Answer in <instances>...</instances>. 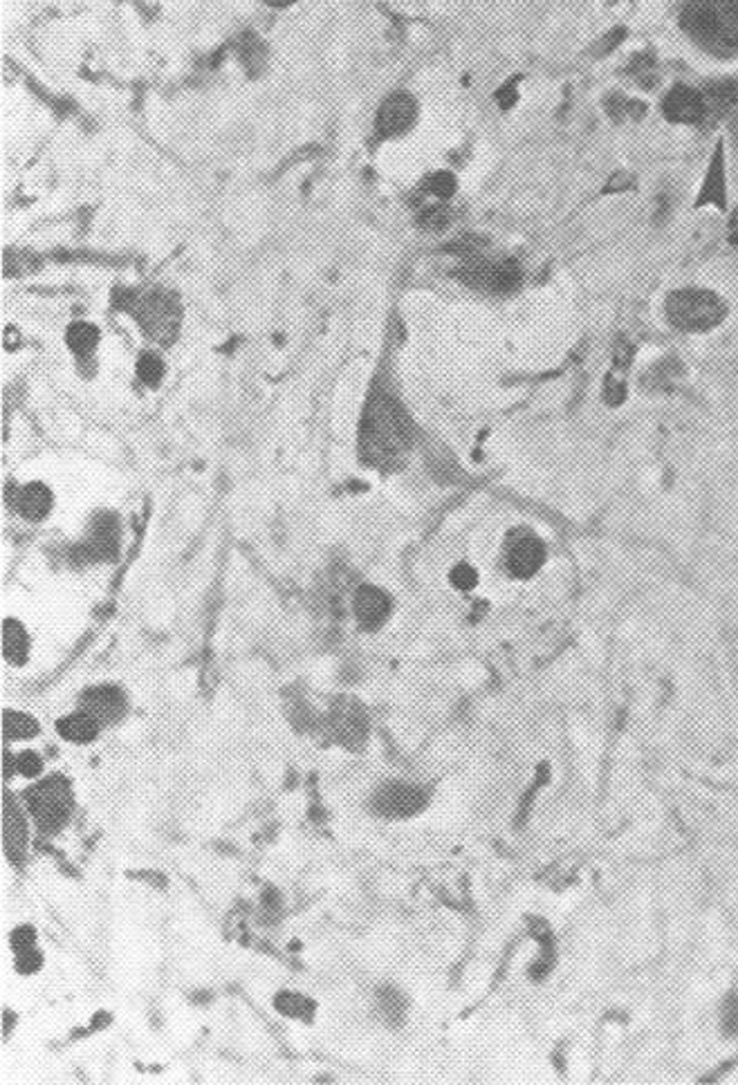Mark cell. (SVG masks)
Returning a JSON list of instances; mask_svg holds the SVG:
<instances>
[{"instance_id":"cell-15","label":"cell","mask_w":738,"mask_h":1085,"mask_svg":"<svg viewBox=\"0 0 738 1085\" xmlns=\"http://www.w3.org/2000/svg\"><path fill=\"white\" fill-rule=\"evenodd\" d=\"M359 626L364 630H377L386 624L391 615V597L375 586H362L355 592L353 601Z\"/></svg>"},{"instance_id":"cell-34","label":"cell","mask_w":738,"mask_h":1085,"mask_svg":"<svg viewBox=\"0 0 738 1085\" xmlns=\"http://www.w3.org/2000/svg\"><path fill=\"white\" fill-rule=\"evenodd\" d=\"M449 579H451V583H454V588L467 592V590H474V588H476L478 574H476V570H474L469 563H458L456 568L451 570V577H449Z\"/></svg>"},{"instance_id":"cell-2","label":"cell","mask_w":738,"mask_h":1085,"mask_svg":"<svg viewBox=\"0 0 738 1085\" xmlns=\"http://www.w3.org/2000/svg\"><path fill=\"white\" fill-rule=\"evenodd\" d=\"M680 30L718 59L738 57V0H685Z\"/></svg>"},{"instance_id":"cell-32","label":"cell","mask_w":738,"mask_h":1085,"mask_svg":"<svg viewBox=\"0 0 738 1085\" xmlns=\"http://www.w3.org/2000/svg\"><path fill=\"white\" fill-rule=\"evenodd\" d=\"M718 1016H721L723 1034L730 1038L738 1036V991H732V994L725 996L721 1009H718Z\"/></svg>"},{"instance_id":"cell-41","label":"cell","mask_w":738,"mask_h":1085,"mask_svg":"<svg viewBox=\"0 0 738 1085\" xmlns=\"http://www.w3.org/2000/svg\"><path fill=\"white\" fill-rule=\"evenodd\" d=\"M263 3H265V5H270V7H276V9H283V7L294 5V3H297V0H263Z\"/></svg>"},{"instance_id":"cell-16","label":"cell","mask_w":738,"mask_h":1085,"mask_svg":"<svg viewBox=\"0 0 738 1085\" xmlns=\"http://www.w3.org/2000/svg\"><path fill=\"white\" fill-rule=\"evenodd\" d=\"M3 834H5V852L7 859L14 866L23 864L25 859V846H27V828L23 812L18 808L12 796H5V814H3Z\"/></svg>"},{"instance_id":"cell-9","label":"cell","mask_w":738,"mask_h":1085,"mask_svg":"<svg viewBox=\"0 0 738 1085\" xmlns=\"http://www.w3.org/2000/svg\"><path fill=\"white\" fill-rule=\"evenodd\" d=\"M418 101L409 92H393L386 97L375 115V137L380 142L407 135L418 122Z\"/></svg>"},{"instance_id":"cell-33","label":"cell","mask_w":738,"mask_h":1085,"mask_svg":"<svg viewBox=\"0 0 738 1085\" xmlns=\"http://www.w3.org/2000/svg\"><path fill=\"white\" fill-rule=\"evenodd\" d=\"M16 772L25 778H36L43 772V760L36 751H21L16 756Z\"/></svg>"},{"instance_id":"cell-13","label":"cell","mask_w":738,"mask_h":1085,"mask_svg":"<svg viewBox=\"0 0 738 1085\" xmlns=\"http://www.w3.org/2000/svg\"><path fill=\"white\" fill-rule=\"evenodd\" d=\"M119 547V527L115 516L101 514L90 523L86 541L79 547V556L86 561L113 559Z\"/></svg>"},{"instance_id":"cell-21","label":"cell","mask_w":738,"mask_h":1085,"mask_svg":"<svg viewBox=\"0 0 738 1085\" xmlns=\"http://www.w3.org/2000/svg\"><path fill=\"white\" fill-rule=\"evenodd\" d=\"M682 377H685V368L680 361L676 357H664L644 375V386L656 393H669L680 384Z\"/></svg>"},{"instance_id":"cell-14","label":"cell","mask_w":738,"mask_h":1085,"mask_svg":"<svg viewBox=\"0 0 738 1085\" xmlns=\"http://www.w3.org/2000/svg\"><path fill=\"white\" fill-rule=\"evenodd\" d=\"M696 207H716L725 211L727 209V166H725V144L723 139L716 144L712 160H709L707 173L700 184Z\"/></svg>"},{"instance_id":"cell-4","label":"cell","mask_w":738,"mask_h":1085,"mask_svg":"<svg viewBox=\"0 0 738 1085\" xmlns=\"http://www.w3.org/2000/svg\"><path fill=\"white\" fill-rule=\"evenodd\" d=\"M122 308L133 314L135 321L140 323V328L151 339L160 343H171L178 337L182 310L180 303L175 301V296H171L169 292H128Z\"/></svg>"},{"instance_id":"cell-26","label":"cell","mask_w":738,"mask_h":1085,"mask_svg":"<svg viewBox=\"0 0 738 1085\" xmlns=\"http://www.w3.org/2000/svg\"><path fill=\"white\" fill-rule=\"evenodd\" d=\"M604 108L608 117L615 119V122H626V119L638 122V119H642L644 113H647V106H644L642 101L629 99L624 95H608L604 101Z\"/></svg>"},{"instance_id":"cell-35","label":"cell","mask_w":738,"mask_h":1085,"mask_svg":"<svg viewBox=\"0 0 738 1085\" xmlns=\"http://www.w3.org/2000/svg\"><path fill=\"white\" fill-rule=\"evenodd\" d=\"M36 947V933L32 926H18V929L12 933V949L14 953H23V951H30Z\"/></svg>"},{"instance_id":"cell-7","label":"cell","mask_w":738,"mask_h":1085,"mask_svg":"<svg viewBox=\"0 0 738 1085\" xmlns=\"http://www.w3.org/2000/svg\"><path fill=\"white\" fill-rule=\"evenodd\" d=\"M429 803V792L422 785L391 781L377 787L373 794V810L384 819H409L420 814Z\"/></svg>"},{"instance_id":"cell-24","label":"cell","mask_w":738,"mask_h":1085,"mask_svg":"<svg viewBox=\"0 0 738 1085\" xmlns=\"http://www.w3.org/2000/svg\"><path fill=\"white\" fill-rule=\"evenodd\" d=\"M377 1007H380V1016L386 1023L398 1027L404 1020V1012H407V1000L395 987L384 985L377 991Z\"/></svg>"},{"instance_id":"cell-11","label":"cell","mask_w":738,"mask_h":1085,"mask_svg":"<svg viewBox=\"0 0 738 1085\" xmlns=\"http://www.w3.org/2000/svg\"><path fill=\"white\" fill-rule=\"evenodd\" d=\"M328 727L330 736L335 738L341 747L359 749L366 743L368 718L362 704L355 700H337L332 704L328 713Z\"/></svg>"},{"instance_id":"cell-23","label":"cell","mask_w":738,"mask_h":1085,"mask_svg":"<svg viewBox=\"0 0 738 1085\" xmlns=\"http://www.w3.org/2000/svg\"><path fill=\"white\" fill-rule=\"evenodd\" d=\"M66 341H68V348L75 352L77 357H88L95 352L99 343V328L86 321L72 323L66 332Z\"/></svg>"},{"instance_id":"cell-12","label":"cell","mask_w":738,"mask_h":1085,"mask_svg":"<svg viewBox=\"0 0 738 1085\" xmlns=\"http://www.w3.org/2000/svg\"><path fill=\"white\" fill-rule=\"evenodd\" d=\"M79 709L90 713L101 727L115 725V722H119L126 716L128 698L119 686H113V684L92 686V689H88L81 695Z\"/></svg>"},{"instance_id":"cell-40","label":"cell","mask_w":738,"mask_h":1085,"mask_svg":"<svg viewBox=\"0 0 738 1085\" xmlns=\"http://www.w3.org/2000/svg\"><path fill=\"white\" fill-rule=\"evenodd\" d=\"M727 128H730V135L734 137V142L738 144V108H734L730 115H727Z\"/></svg>"},{"instance_id":"cell-38","label":"cell","mask_w":738,"mask_h":1085,"mask_svg":"<svg viewBox=\"0 0 738 1085\" xmlns=\"http://www.w3.org/2000/svg\"><path fill=\"white\" fill-rule=\"evenodd\" d=\"M624 34H626V30H624V27H620V30H613V32H608V34L604 36V39H602V41H599V52H602V54H599V57H606V54H608V52H611V50H615V48H617V45H620V43L624 41Z\"/></svg>"},{"instance_id":"cell-1","label":"cell","mask_w":738,"mask_h":1085,"mask_svg":"<svg viewBox=\"0 0 738 1085\" xmlns=\"http://www.w3.org/2000/svg\"><path fill=\"white\" fill-rule=\"evenodd\" d=\"M411 438V420L400 402L384 388L373 391L359 424V451L368 465H398L411 447Z\"/></svg>"},{"instance_id":"cell-19","label":"cell","mask_w":738,"mask_h":1085,"mask_svg":"<svg viewBox=\"0 0 738 1085\" xmlns=\"http://www.w3.org/2000/svg\"><path fill=\"white\" fill-rule=\"evenodd\" d=\"M703 95L709 106V117H727L738 108V79H714L707 81Z\"/></svg>"},{"instance_id":"cell-31","label":"cell","mask_w":738,"mask_h":1085,"mask_svg":"<svg viewBox=\"0 0 738 1085\" xmlns=\"http://www.w3.org/2000/svg\"><path fill=\"white\" fill-rule=\"evenodd\" d=\"M521 81H523V74H514V77L507 79L505 83H501L498 86V90L494 92V99L496 104L501 110H512L516 104H519L521 99Z\"/></svg>"},{"instance_id":"cell-37","label":"cell","mask_w":738,"mask_h":1085,"mask_svg":"<svg viewBox=\"0 0 738 1085\" xmlns=\"http://www.w3.org/2000/svg\"><path fill=\"white\" fill-rule=\"evenodd\" d=\"M41 962H43L41 951L36 949V947L30 949V951H23V953H18V955H16V969H18V973H34V971H39V969H41Z\"/></svg>"},{"instance_id":"cell-30","label":"cell","mask_w":738,"mask_h":1085,"mask_svg":"<svg viewBox=\"0 0 738 1085\" xmlns=\"http://www.w3.org/2000/svg\"><path fill=\"white\" fill-rule=\"evenodd\" d=\"M137 375L146 386H158L164 377V361L155 352H142L137 359Z\"/></svg>"},{"instance_id":"cell-20","label":"cell","mask_w":738,"mask_h":1085,"mask_svg":"<svg viewBox=\"0 0 738 1085\" xmlns=\"http://www.w3.org/2000/svg\"><path fill=\"white\" fill-rule=\"evenodd\" d=\"M99 729L101 725L99 722L90 716V713L86 711H77V713H70V716H63L57 720V731L59 736L63 740H68V743H75V745H88L92 743L99 736Z\"/></svg>"},{"instance_id":"cell-28","label":"cell","mask_w":738,"mask_h":1085,"mask_svg":"<svg viewBox=\"0 0 738 1085\" xmlns=\"http://www.w3.org/2000/svg\"><path fill=\"white\" fill-rule=\"evenodd\" d=\"M422 189L424 193H427V198H436L440 202H445L456 193V178L447 171H438L424 180Z\"/></svg>"},{"instance_id":"cell-25","label":"cell","mask_w":738,"mask_h":1085,"mask_svg":"<svg viewBox=\"0 0 738 1085\" xmlns=\"http://www.w3.org/2000/svg\"><path fill=\"white\" fill-rule=\"evenodd\" d=\"M274 1007H276V1012L283 1014L285 1018L310 1020L312 1014H315V1003L308 1000L306 996L294 994V991H281V994H276Z\"/></svg>"},{"instance_id":"cell-18","label":"cell","mask_w":738,"mask_h":1085,"mask_svg":"<svg viewBox=\"0 0 738 1085\" xmlns=\"http://www.w3.org/2000/svg\"><path fill=\"white\" fill-rule=\"evenodd\" d=\"M14 507L18 514L27 518V521H32V523L43 521L52 509V491L45 485H41V482H30V485L18 489V494L14 498Z\"/></svg>"},{"instance_id":"cell-17","label":"cell","mask_w":738,"mask_h":1085,"mask_svg":"<svg viewBox=\"0 0 738 1085\" xmlns=\"http://www.w3.org/2000/svg\"><path fill=\"white\" fill-rule=\"evenodd\" d=\"M633 361V346L629 341L620 339L615 343L613 352V370L606 377L604 400L608 406H620L626 400V373H629Z\"/></svg>"},{"instance_id":"cell-8","label":"cell","mask_w":738,"mask_h":1085,"mask_svg":"<svg viewBox=\"0 0 738 1085\" xmlns=\"http://www.w3.org/2000/svg\"><path fill=\"white\" fill-rule=\"evenodd\" d=\"M505 554V568L516 579H530L541 570L543 561H546V547H543L541 539L528 527H514V530L505 536L503 545Z\"/></svg>"},{"instance_id":"cell-6","label":"cell","mask_w":738,"mask_h":1085,"mask_svg":"<svg viewBox=\"0 0 738 1085\" xmlns=\"http://www.w3.org/2000/svg\"><path fill=\"white\" fill-rule=\"evenodd\" d=\"M456 276L474 290L505 294L521 283V267L510 258H487L472 254L465 258L463 265L456 267Z\"/></svg>"},{"instance_id":"cell-3","label":"cell","mask_w":738,"mask_h":1085,"mask_svg":"<svg viewBox=\"0 0 738 1085\" xmlns=\"http://www.w3.org/2000/svg\"><path fill=\"white\" fill-rule=\"evenodd\" d=\"M727 301L707 287H680L664 299V317L680 332H709L727 319Z\"/></svg>"},{"instance_id":"cell-22","label":"cell","mask_w":738,"mask_h":1085,"mask_svg":"<svg viewBox=\"0 0 738 1085\" xmlns=\"http://www.w3.org/2000/svg\"><path fill=\"white\" fill-rule=\"evenodd\" d=\"M30 653V637H27L21 621L7 619L3 624V655L9 664L21 666Z\"/></svg>"},{"instance_id":"cell-36","label":"cell","mask_w":738,"mask_h":1085,"mask_svg":"<svg viewBox=\"0 0 738 1085\" xmlns=\"http://www.w3.org/2000/svg\"><path fill=\"white\" fill-rule=\"evenodd\" d=\"M633 187H635V178H633V175L620 171V173H615V175H611V178H608L606 187L602 189V196H611V193L615 196V193L631 191Z\"/></svg>"},{"instance_id":"cell-29","label":"cell","mask_w":738,"mask_h":1085,"mask_svg":"<svg viewBox=\"0 0 738 1085\" xmlns=\"http://www.w3.org/2000/svg\"><path fill=\"white\" fill-rule=\"evenodd\" d=\"M629 74L635 79V83H638V86H642V88H653L660 79L656 59L649 57V54H638V57H635L633 63H631V72Z\"/></svg>"},{"instance_id":"cell-27","label":"cell","mask_w":738,"mask_h":1085,"mask_svg":"<svg viewBox=\"0 0 738 1085\" xmlns=\"http://www.w3.org/2000/svg\"><path fill=\"white\" fill-rule=\"evenodd\" d=\"M41 731V725L32 716L21 711H5V736L9 740H27Z\"/></svg>"},{"instance_id":"cell-39","label":"cell","mask_w":738,"mask_h":1085,"mask_svg":"<svg viewBox=\"0 0 738 1085\" xmlns=\"http://www.w3.org/2000/svg\"><path fill=\"white\" fill-rule=\"evenodd\" d=\"M727 231H730V243L738 247V207L732 211L730 225H727Z\"/></svg>"},{"instance_id":"cell-5","label":"cell","mask_w":738,"mask_h":1085,"mask_svg":"<svg viewBox=\"0 0 738 1085\" xmlns=\"http://www.w3.org/2000/svg\"><path fill=\"white\" fill-rule=\"evenodd\" d=\"M25 803L41 832L57 834L70 819L72 808H75V796H72L66 778L50 776L25 792Z\"/></svg>"},{"instance_id":"cell-10","label":"cell","mask_w":738,"mask_h":1085,"mask_svg":"<svg viewBox=\"0 0 738 1085\" xmlns=\"http://www.w3.org/2000/svg\"><path fill=\"white\" fill-rule=\"evenodd\" d=\"M662 117L669 124H682V126H698L705 124L709 119V106L703 95V90L687 86V83H676L671 86L667 95L662 97Z\"/></svg>"}]
</instances>
